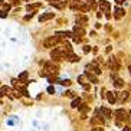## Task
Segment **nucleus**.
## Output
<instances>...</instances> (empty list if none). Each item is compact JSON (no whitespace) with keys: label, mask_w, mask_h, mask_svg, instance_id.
Instances as JSON below:
<instances>
[{"label":"nucleus","mask_w":131,"mask_h":131,"mask_svg":"<svg viewBox=\"0 0 131 131\" xmlns=\"http://www.w3.org/2000/svg\"><path fill=\"white\" fill-rule=\"evenodd\" d=\"M114 86H115V88H123L124 86V79L115 78V79H114Z\"/></svg>","instance_id":"21"},{"label":"nucleus","mask_w":131,"mask_h":131,"mask_svg":"<svg viewBox=\"0 0 131 131\" xmlns=\"http://www.w3.org/2000/svg\"><path fill=\"white\" fill-rule=\"evenodd\" d=\"M65 95H66V96H69V98H73V96H75V94H73L72 91H66Z\"/></svg>","instance_id":"30"},{"label":"nucleus","mask_w":131,"mask_h":131,"mask_svg":"<svg viewBox=\"0 0 131 131\" xmlns=\"http://www.w3.org/2000/svg\"><path fill=\"white\" fill-rule=\"evenodd\" d=\"M58 42H59V39L56 38V36H50V38L43 40V46L45 48H53V46L58 45Z\"/></svg>","instance_id":"5"},{"label":"nucleus","mask_w":131,"mask_h":131,"mask_svg":"<svg viewBox=\"0 0 131 131\" xmlns=\"http://www.w3.org/2000/svg\"><path fill=\"white\" fill-rule=\"evenodd\" d=\"M79 111H81V118H86V112H88V110H89V107L86 104H81L79 105Z\"/></svg>","instance_id":"13"},{"label":"nucleus","mask_w":131,"mask_h":131,"mask_svg":"<svg viewBox=\"0 0 131 131\" xmlns=\"http://www.w3.org/2000/svg\"><path fill=\"white\" fill-rule=\"evenodd\" d=\"M100 111H101V114H102L104 117H107V118H111V117L114 115V114H112V111L110 110V108H107V107H101Z\"/></svg>","instance_id":"14"},{"label":"nucleus","mask_w":131,"mask_h":131,"mask_svg":"<svg viewBox=\"0 0 131 131\" xmlns=\"http://www.w3.org/2000/svg\"><path fill=\"white\" fill-rule=\"evenodd\" d=\"M48 81H49L50 84H53V82L56 81V75H50V77H48Z\"/></svg>","instance_id":"29"},{"label":"nucleus","mask_w":131,"mask_h":131,"mask_svg":"<svg viewBox=\"0 0 131 131\" xmlns=\"http://www.w3.org/2000/svg\"><path fill=\"white\" fill-rule=\"evenodd\" d=\"M56 38L58 39H68V38H71V36H72V32H56Z\"/></svg>","instance_id":"16"},{"label":"nucleus","mask_w":131,"mask_h":131,"mask_svg":"<svg viewBox=\"0 0 131 131\" xmlns=\"http://www.w3.org/2000/svg\"><path fill=\"white\" fill-rule=\"evenodd\" d=\"M39 75H40V77H48V73L45 72V69H42V71H39Z\"/></svg>","instance_id":"33"},{"label":"nucleus","mask_w":131,"mask_h":131,"mask_svg":"<svg viewBox=\"0 0 131 131\" xmlns=\"http://www.w3.org/2000/svg\"><path fill=\"white\" fill-rule=\"evenodd\" d=\"M6 16H7L6 12H0V17H6Z\"/></svg>","instance_id":"38"},{"label":"nucleus","mask_w":131,"mask_h":131,"mask_svg":"<svg viewBox=\"0 0 131 131\" xmlns=\"http://www.w3.org/2000/svg\"><path fill=\"white\" fill-rule=\"evenodd\" d=\"M85 2H86L85 4H86V6H88L89 9H95L96 6H98V3H96L95 0H85Z\"/></svg>","instance_id":"23"},{"label":"nucleus","mask_w":131,"mask_h":131,"mask_svg":"<svg viewBox=\"0 0 131 131\" xmlns=\"http://www.w3.org/2000/svg\"><path fill=\"white\" fill-rule=\"evenodd\" d=\"M32 17H33V13H30V15H27V16H25V20H30Z\"/></svg>","instance_id":"35"},{"label":"nucleus","mask_w":131,"mask_h":131,"mask_svg":"<svg viewBox=\"0 0 131 131\" xmlns=\"http://www.w3.org/2000/svg\"><path fill=\"white\" fill-rule=\"evenodd\" d=\"M43 65H45L43 69H45V72H46L48 75H49V73L50 75H56V73H58V66L53 65V62H45Z\"/></svg>","instance_id":"1"},{"label":"nucleus","mask_w":131,"mask_h":131,"mask_svg":"<svg viewBox=\"0 0 131 131\" xmlns=\"http://www.w3.org/2000/svg\"><path fill=\"white\" fill-rule=\"evenodd\" d=\"M79 105H81V98H73L71 107H72V108H78Z\"/></svg>","instance_id":"24"},{"label":"nucleus","mask_w":131,"mask_h":131,"mask_svg":"<svg viewBox=\"0 0 131 131\" xmlns=\"http://www.w3.org/2000/svg\"><path fill=\"white\" fill-rule=\"evenodd\" d=\"M50 58H52V62H59L62 58H63V53H62V50L58 49V48H55L52 52H50Z\"/></svg>","instance_id":"6"},{"label":"nucleus","mask_w":131,"mask_h":131,"mask_svg":"<svg viewBox=\"0 0 131 131\" xmlns=\"http://www.w3.org/2000/svg\"><path fill=\"white\" fill-rule=\"evenodd\" d=\"M75 23H77L75 26L84 29V26L88 23V16L86 15H77V17H75Z\"/></svg>","instance_id":"2"},{"label":"nucleus","mask_w":131,"mask_h":131,"mask_svg":"<svg viewBox=\"0 0 131 131\" xmlns=\"http://www.w3.org/2000/svg\"><path fill=\"white\" fill-rule=\"evenodd\" d=\"M98 4H100L101 10H102V12H105V13H107L108 10H110V7H111L110 2H107V0H100V2H98Z\"/></svg>","instance_id":"11"},{"label":"nucleus","mask_w":131,"mask_h":131,"mask_svg":"<svg viewBox=\"0 0 131 131\" xmlns=\"http://www.w3.org/2000/svg\"><path fill=\"white\" fill-rule=\"evenodd\" d=\"M114 115L117 117V121L121 123V121H127V111L124 110V108H118L115 112H112Z\"/></svg>","instance_id":"3"},{"label":"nucleus","mask_w":131,"mask_h":131,"mask_svg":"<svg viewBox=\"0 0 131 131\" xmlns=\"http://www.w3.org/2000/svg\"><path fill=\"white\" fill-rule=\"evenodd\" d=\"M71 2H72V3H73V2H75V0H71ZM77 2H78V0H77Z\"/></svg>","instance_id":"42"},{"label":"nucleus","mask_w":131,"mask_h":131,"mask_svg":"<svg viewBox=\"0 0 131 131\" xmlns=\"http://www.w3.org/2000/svg\"><path fill=\"white\" fill-rule=\"evenodd\" d=\"M48 92H49V94H53V92H55V88H53V86H48Z\"/></svg>","instance_id":"34"},{"label":"nucleus","mask_w":131,"mask_h":131,"mask_svg":"<svg viewBox=\"0 0 131 131\" xmlns=\"http://www.w3.org/2000/svg\"><path fill=\"white\" fill-rule=\"evenodd\" d=\"M73 36H78V38H82V36H85V29H82V27H78L75 26L73 27V32H72Z\"/></svg>","instance_id":"12"},{"label":"nucleus","mask_w":131,"mask_h":131,"mask_svg":"<svg viewBox=\"0 0 131 131\" xmlns=\"http://www.w3.org/2000/svg\"><path fill=\"white\" fill-rule=\"evenodd\" d=\"M59 84H62V85H65V86H69L72 82H71V79H62V81H59Z\"/></svg>","instance_id":"28"},{"label":"nucleus","mask_w":131,"mask_h":131,"mask_svg":"<svg viewBox=\"0 0 131 131\" xmlns=\"http://www.w3.org/2000/svg\"><path fill=\"white\" fill-rule=\"evenodd\" d=\"M73 42H77V43H81V42H82V38H78V36H73Z\"/></svg>","instance_id":"32"},{"label":"nucleus","mask_w":131,"mask_h":131,"mask_svg":"<svg viewBox=\"0 0 131 131\" xmlns=\"http://www.w3.org/2000/svg\"><path fill=\"white\" fill-rule=\"evenodd\" d=\"M92 131H104V130H102L101 127H94V128H92Z\"/></svg>","instance_id":"37"},{"label":"nucleus","mask_w":131,"mask_h":131,"mask_svg":"<svg viewBox=\"0 0 131 131\" xmlns=\"http://www.w3.org/2000/svg\"><path fill=\"white\" fill-rule=\"evenodd\" d=\"M108 66L111 68V71H114V72H117V71L119 69V63H118V61H117V58H114V56H111V58L108 59Z\"/></svg>","instance_id":"8"},{"label":"nucleus","mask_w":131,"mask_h":131,"mask_svg":"<svg viewBox=\"0 0 131 131\" xmlns=\"http://www.w3.org/2000/svg\"><path fill=\"white\" fill-rule=\"evenodd\" d=\"M49 2L52 6H55V7H58V9H62L65 6V2H61V0H49Z\"/></svg>","instance_id":"19"},{"label":"nucleus","mask_w":131,"mask_h":131,"mask_svg":"<svg viewBox=\"0 0 131 131\" xmlns=\"http://www.w3.org/2000/svg\"><path fill=\"white\" fill-rule=\"evenodd\" d=\"M84 52H85V53L91 52V46H89V45H85V46H84Z\"/></svg>","instance_id":"31"},{"label":"nucleus","mask_w":131,"mask_h":131,"mask_svg":"<svg viewBox=\"0 0 131 131\" xmlns=\"http://www.w3.org/2000/svg\"><path fill=\"white\" fill-rule=\"evenodd\" d=\"M10 92V88L9 86H2V89H0V95H7V94Z\"/></svg>","instance_id":"26"},{"label":"nucleus","mask_w":131,"mask_h":131,"mask_svg":"<svg viewBox=\"0 0 131 131\" xmlns=\"http://www.w3.org/2000/svg\"><path fill=\"white\" fill-rule=\"evenodd\" d=\"M62 53H63V52H62ZM63 58L68 59L69 62H79V56L75 55L73 52H71V53H63Z\"/></svg>","instance_id":"10"},{"label":"nucleus","mask_w":131,"mask_h":131,"mask_svg":"<svg viewBox=\"0 0 131 131\" xmlns=\"http://www.w3.org/2000/svg\"><path fill=\"white\" fill-rule=\"evenodd\" d=\"M78 82L82 85V86H85L86 85V77L85 75H81V77H78Z\"/></svg>","instance_id":"27"},{"label":"nucleus","mask_w":131,"mask_h":131,"mask_svg":"<svg viewBox=\"0 0 131 131\" xmlns=\"http://www.w3.org/2000/svg\"><path fill=\"white\" fill-rule=\"evenodd\" d=\"M114 12H115V19H121V17H123L124 15H125V10H124V9H121V7H115V10H114Z\"/></svg>","instance_id":"18"},{"label":"nucleus","mask_w":131,"mask_h":131,"mask_svg":"<svg viewBox=\"0 0 131 131\" xmlns=\"http://www.w3.org/2000/svg\"><path fill=\"white\" fill-rule=\"evenodd\" d=\"M104 117H101V115H98V110H96V112H95V115L91 118V124L92 125H96V127H102L104 125Z\"/></svg>","instance_id":"4"},{"label":"nucleus","mask_w":131,"mask_h":131,"mask_svg":"<svg viewBox=\"0 0 131 131\" xmlns=\"http://www.w3.org/2000/svg\"><path fill=\"white\" fill-rule=\"evenodd\" d=\"M40 6H42V3H30V4L26 6V10L27 12H35V10H38Z\"/></svg>","instance_id":"15"},{"label":"nucleus","mask_w":131,"mask_h":131,"mask_svg":"<svg viewBox=\"0 0 131 131\" xmlns=\"http://www.w3.org/2000/svg\"><path fill=\"white\" fill-rule=\"evenodd\" d=\"M128 96H130V92L127 91H123V92H115V100L119 101V102H125L128 100Z\"/></svg>","instance_id":"9"},{"label":"nucleus","mask_w":131,"mask_h":131,"mask_svg":"<svg viewBox=\"0 0 131 131\" xmlns=\"http://www.w3.org/2000/svg\"><path fill=\"white\" fill-rule=\"evenodd\" d=\"M114 2H115V3H118V4H121V3H124L125 0H114Z\"/></svg>","instance_id":"39"},{"label":"nucleus","mask_w":131,"mask_h":131,"mask_svg":"<svg viewBox=\"0 0 131 131\" xmlns=\"http://www.w3.org/2000/svg\"><path fill=\"white\" fill-rule=\"evenodd\" d=\"M53 17V13H43V15L39 16V22H46V20L52 19Z\"/></svg>","instance_id":"17"},{"label":"nucleus","mask_w":131,"mask_h":131,"mask_svg":"<svg viewBox=\"0 0 131 131\" xmlns=\"http://www.w3.org/2000/svg\"><path fill=\"white\" fill-rule=\"evenodd\" d=\"M85 77H86V79H89V81H91V82H94V84H96V82H98V78H96L95 75H92V73L85 72Z\"/></svg>","instance_id":"22"},{"label":"nucleus","mask_w":131,"mask_h":131,"mask_svg":"<svg viewBox=\"0 0 131 131\" xmlns=\"http://www.w3.org/2000/svg\"><path fill=\"white\" fill-rule=\"evenodd\" d=\"M124 131H130V127H124Z\"/></svg>","instance_id":"40"},{"label":"nucleus","mask_w":131,"mask_h":131,"mask_svg":"<svg viewBox=\"0 0 131 131\" xmlns=\"http://www.w3.org/2000/svg\"><path fill=\"white\" fill-rule=\"evenodd\" d=\"M127 121L131 123V111H127Z\"/></svg>","instance_id":"36"},{"label":"nucleus","mask_w":131,"mask_h":131,"mask_svg":"<svg viewBox=\"0 0 131 131\" xmlns=\"http://www.w3.org/2000/svg\"><path fill=\"white\" fill-rule=\"evenodd\" d=\"M19 81H22V82H25V84H29V82H26L27 81V72H22L19 75Z\"/></svg>","instance_id":"25"},{"label":"nucleus","mask_w":131,"mask_h":131,"mask_svg":"<svg viewBox=\"0 0 131 131\" xmlns=\"http://www.w3.org/2000/svg\"><path fill=\"white\" fill-rule=\"evenodd\" d=\"M107 100H108V102H111V104H114V102H115V92H111V91H110V92H107Z\"/></svg>","instance_id":"20"},{"label":"nucleus","mask_w":131,"mask_h":131,"mask_svg":"<svg viewBox=\"0 0 131 131\" xmlns=\"http://www.w3.org/2000/svg\"><path fill=\"white\" fill-rule=\"evenodd\" d=\"M128 71H130V75H131V66H128Z\"/></svg>","instance_id":"41"},{"label":"nucleus","mask_w":131,"mask_h":131,"mask_svg":"<svg viewBox=\"0 0 131 131\" xmlns=\"http://www.w3.org/2000/svg\"><path fill=\"white\" fill-rule=\"evenodd\" d=\"M85 69H86V72H88V73H92V75H94V73H95V75H100V73H101V68H100V66H96V65H94V63H88Z\"/></svg>","instance_id":"7"}]
</instances>
